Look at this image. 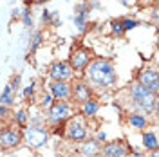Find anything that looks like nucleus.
<instances>
[{"label": "nucleus", "mask_w": 159, "mask_h": 157, "mask_svg": "<svg viewBox=\"0 0 159 157\" xmlns=\"http://www.w3.org/2000/svg\"><path fill=\"white\" fill-rule=\"evenodd\" d=\"M87 76L92 83H96L99 87H107L116 81V72L112 63L107 60H94L87 65Z\"/></svg>", "instance_id": "1"}, {"label": "nucleus", "mask_w": 159, "mask_h": 157, "mask_svg": "<svg viewBox=\"0 0 159 157\" xmlns=\"http://www.w3.org/2000/svg\"><path fill=\"white\" fill-rule=\"evenodd\" d=\"M132 98L141 108L145 110H152L156 107V94L150 92L148 88H145L143 85H134L132 87Z\"/></svg>", "instance_id": "2"}, {"label": "nucleus", "mask_w": 159, "mask_h": 157, "mask_svg": "<svg viewBox=\"0 0 159 157\" xmlns=\"http://www.w3.org/2000/svg\"><path fill=\"white\" fill-rule=\"evenodd\" d=\"M24 137H25V143L33 148H40L47 143V132L43 128H38V127H31V128H25L24 132Z\"/></svg>", "instance_id": "3"}, {"label": "nucleus", "mask_w": 159, "mask_h": 157, "mask_svg": "<svg viewBox=\"0 0 159 157\" xmlns=\"http://www.w3.org/2000/svg\"><path fill=\"white\" fill-rule=\"evenodd\" d=\"M90 63V52L85 47H78L72 51L70 54V69L74 70H83L87 69V65Z\"/></svg>", "instance_id": "4"}, {"label": "nucleus", "mask_w": 159, "mask_h": 157, "mask_svg": "<svg viewBox=\"0 0 159 157\" xmlns=\"http://www.w3.org/2000/svg\"><path fill=\"white\" fill-rule=\"evenodd\" d=\"M139 85H143L145 88H148L150 92H157V88H159V76H157V70H154V69H147V70H143L141 74H139Z\"/></svg>", "instance_id": "5"}, {"label": "nucleus", "mask_w": 159, "mask_h": 157, "mask_svg": "<svg viewBox=\"0 0 159 157\" xmlns=\"http://www.w3.org/2000/svg\"><path fill=\"white\" fill-rule=\"evenodd\" d=\"M69 116H70V108H69V105L63 103V101L54 103L49 110V118H51L52 123H63Z\"/></svg>", "instance_id": "6"}, {"label": "nucleus", "mask_w": 159, "mask_h": 157, "mask_svg": "<svg viewBox=\"0 0 159 157\" xmlns=\"http://www.w3.org/2000/svg\"><path fill=\"white\" fill-rule=\"evenodd\" d=\"M51 78L54 79V81H63V79L70 78V74H72V69H70L69 63H63V61H60V63H54L52 67H51Z\"/></svg>", "instance_id": "7"}, {"label": "nucleus", "mask_w": 159, "mask_h": 157, "mask_svg": "<svg viewBox=\"0 0 159 157\" xmlns=\"http://www.w3.org/2000/svg\"><path fill=\"white\" fill-rule=\"evenodd\" d=\"M103 154L107 157H127L129 148L125 146V143H121V141H114V143H109V145L103 146Z\"/></svg>", "instance_id": "8"}, {"label": "nucleus", "mask_w": 159, "mask_h": 157, "mask_svg": "<svg viewBox=\"0 0 159 157\" xmlns=\"http://www.w3.org/2000/svg\"><path fill=\"white\" fill-rule=\"evenodd\" d=\"M20 143V134L16 130H2L0 132V146L2 148H13Z\"/></svg>", "instance_id": "9"}, {"label": "nucleus", "mask_w": 159, "mask_h": 157, "mask_svg": "<svg viewBox=\"0 0 159 157\" xmlns=\"http://www.w3.org/2000/svg\"><path fill=\"white\" fill-rule=\"evenodd\" d=\"M67 136H69L70 139H74V141H81V139H85V136H87V130H85V127L80 123V121H70L69 127H67Z\"/></svg>", "instance_id": "10"}, {"label": "nucleus", "mask_w": 159, "mask_h": 157, "mask_svg": "<svg viewBox=\"0 0 159 157\" xmlns=\"http://www.w3.org/2000/svg\"><path fill=\"white\" fill-rule=\"evenodd\" d=\"M51 92H52V98L65 99L69 96V87H67L65 81H52L51 83Z\"/></svg>", "instance_id": "11"}, {"label": "nucleus", "mask_w": 159, "mask_h": 157, "mask_svg": "<svg viewBox=\"0 0 159 157\" xmlns=\"http://www.w3.org/2000/svg\"><path fill=\"white\" fill-rule=\"evenodd\" d=\"M74 99H76V101H81V103L89 101L90 99L89 85H85V83H76V85H74Z\"/></svg>", "instance_id": "12"}, {"label": "nucleus", "mask_w": 159, "mask_h": 157, "mask_svg": "<svg viewBox=\"0 0 159 157\" xmlns=\"http://www.w3.org/2000/svg\"><path fill=\"white\" fill-rule=\"evenodd\" d=\"M143 145L147 148H150V150H157V137H156V134H152V132L145 134L143 136Z\"/></svg>", "instance_id": "13"}, {"label": "nucleus", "mask_w": 159, "mask_h": 157, "mask_svg": "<svg viewBox=\"0 0 159 157\" xmlns=\"http://www.w3.org/2000/svg\"><path fill=\"white\" fill-rule=\"evenodd\" d=\"M11 103H13V90H11V87L7 85V87L4 88L2 96H0V105H2V107H9Z\"/></svg>", "instance_id": "14"}, {"label": "nucleus", "mask_w": 159, "mask_h": 157, "mask_svg": "<svg viewBox=\"0 0 159 157\" xmlns=\"http://www.w3.org/2000/svg\"><path fill=\"white\" fill-rule=\"evenodd\" d=\"M129 123L134 128H145L147 127V119L143 118V116H139V114H132L129 118Z\"/></svg>", "instance_id": "15"}, {"label": "nucleus", "mask_w": 159, "mask_h": 157, "mask_svg": "<svg viewBox=\"0 0 159 157\" xmlns=\"http://www.w3.org/2000/svg\"><path fill=\"white\" fill-rule=\"evenodd\" d=\"M96 112H98V103L92 101V99L85 101V105H83V114H85V116H94Z\"/></svg>", "instance_id": "16"}, {"label": "nucleus", "mask_w": 159, "mask_h": 157, "mask_svg": "<svg viewBox=\"0 0 159 157\" xmlns=\"http://www.w3.org/2000/svg\"><path fill=\"white\" fill-rule=\"evenodd\" d=\"M96 152H98V143H96V141H90V143H87V145L83 146V154H85V155H87V154H89V155H94Z\"/></svg>", "instance_id": "17"}, {"label": "nucleus", "mask_w": 159, "mask_h": 157, "mask_svg": "<svg viewBox=\"0 0 159 157\" xmlns=\"http://www.w3.org/2000/svg\"><path fill=\"white\" fill-rule=\"evenodd\" d=\"M85 18H87V13H85V11H81L78 16H74V24L78 25V29H80V31L85 29Z\"/></svg>", "instance_id": "18"}, {"label": "nucleus", "mask_w": 159, "mask_h": 157, "mask_svg": "<svg viewBox=\"0 0 159 157\" xmlns=\"http://www.w3.org/2000/svg\"><path fill=\"white\" fill-rule=\"evenodd\" d=\"M22 18H24V24H25L27 27H29L31 24H33V16H31V7H29V6H27L25 9L22 11Z\"/></svg>", "instance_id": "19"}, {"label": "nucleus", "mask_w": 159, "mask_h": 157, "mask_svg": "<svg viewBox=\"0 0 159 157\" xmlns=\"http://www.w3.org/2000/svg\"><path fill=\"white\" fill-rule=\"evenodd\" d=\"M121 25H123V31H130V29H134V27L138 25V22L132 20V18H125L123 22H121Z\"/></svg>", "instance_id": "20"}, {"label": "nucleus", "mask_w": 159, "mask_h": 157, "mask_svg": "<svg viewBox=\"0 0 159 157\" xmlns=\"http://www.w3.org/2000/svg\"><path fill=\"white\" fill-rule=\"evenodd\" d=\"M112 33H114V34H121V33H123V25H121L119 20H114V22H112Z\"/></svg>", "instance_id": "21"}, {"label": "nucleus", "mask_w": 159, "mask_h": 157, "mask_svg": "<svg viewBox=\"0 0 159 157\" xmlns=\"http://www.w3.org/2000/svg\"><path fill=\"white\" fill-rule=\"evenodd\" d=\"M16 121H18L20 125H25V112L24 110H18L16 112Z\"/></svg>", "instance_id": "22"}, {"label": "nucleus", "mask_w": 159, "mask_h": 157, "mask_svg": "<svg viewBox=\"0 0 159 157\" xmlns=\"http://www.w3.org/2000/svg\"><path fill=\"white\" fill-rule=\"evenodd\" d=\"M40 42H42V34H40V33H36V34H34V42H33V47H31V51L36 49V47L40 45Z\"/></svg>", "instance_id": "23"}, {"label": "nucleus", "mask_w": 159, "mask_h": 157, "mask_svg": "<svg viewBox=\"0 0 159 157\" xmlns=\"http://www.w3.org/2000/svg\"><path fill=\"white\" fill-rule=\"evenodd\" d=\"M33 94H34V85L31 83L29 87H27V88H25V90H24V96H25V98H31Z\"/></svg>", "instance_id": "24"}, {"label": "nucleus", "mask_w": 159, "mask_h": 157, "mask_svg": "<svg viewBox=\"0 0 159 157\" xmlns=\"http://www.w3.org/2000/svg\"><path fill=\"white\" fill-rule=\"evenodd\" d=\"M51 103H52V96L45 94V96H43V101H42V105H43V107H51Z\"/></svg>", "instance_id": "25"}, {"label": "nucleus", "mask_w": 159, "mask_h": 157, "mask_svg": "<svg viewBox=\"0 0 159 157\" xmlns=\"http://www.w3.org/2000/svg\"><path fill=\"white\" fill-rule=\"evenodd\" d=\"M18 83H20V78L16 76V78L13 79V85H9V87H11V90H18Z\"/></svg>", "instance_id": "26"}, {"label": "nucleus", "mask_w": 159, "mask_h": 157, "mask_svg": "<svg viewBox=\"0 0 159 157\" xmlns=\"http://www.w3.org/2000/svg\"><path fill=\"white\" fill-rule=\"evenodd\" d=\"M42 20H43V22L51 20V11H43V15H42Z\"/></svg>", "instance_id": "27"}, {"label": "nucleus", "mask_w": 159, "mask_h": 157, "mask_svg": "<svg viewBox=\"0 0 159 157\" xmlns=\"http://www.w3.org/2000/svg\"><path fill=\"white\" fill-rule=\"evenodd\" d=\"M45 2H49V0H27V4H45Z\"/></svg>", "instance_id": "28"}, {"label": "nucleus", "mask_w": 159, "mask_h": 157, "mask_svg": "<svg viewBox=\"0 0 159 157\" xmlns=\"http://www.w3.org/2000/svg\"><path fill=\"white\" fill-rule=\"evenodd\" d=\"M6 112H7V108L0 105V118H4V116H6Z\"/></svg>", "instance_id": "29"}, {"label": "nucleus", "mask_w": 159, "mask_h": 157, "mask_svg": "<svg viewBox=\"0 0 159 157\" xmlns=\"http://www.w3.org/2000/svg\"><path fill=\"white\" fill-rule=\"evenodd\" d=\"M98 139H99V141H105V134H103V132H99V134H98Z\"/></svg>", "instance_id": "30"}, {"label": "nucleus", "mask_w": 159, "mask_h": 157, "mask_svg": "<svg viewBox=\"0 0 159 157\" xmlns=\"http://www.w3.org/2000/svg\"><path fill=\"white\" fill-rule=\"evenodd\" d=\"M132 157H143L141 154H132Z\"/></svg>", "instance_id": "31"}]
</instances>
